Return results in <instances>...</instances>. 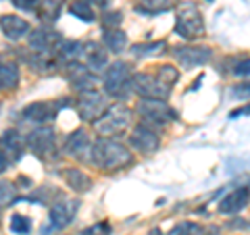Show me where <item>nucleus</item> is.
<instances>
[{
  "label": "nucleus",
  "mask_w": 250,
  "mask_h": 235,
  "mask_svg": "<svg viewBox=\"0 0 250 235\" xmlns=\"http://www.w3.org/2000/svg\"><path fill=\"white\" fill-rule=\"evenodd\" d=\"M250 113V106H246V108H238V111H233L231 113V119H233V117H238V115H248Z\"/></svg>",
  "instance_id": "35"
},
{
  "label": "nucleus",
  "mask_w": 250,
  "mask_h": 235,
  "mask_svg": "<svg viewBox=\"0 0 250 235\" xmlns=\"http://www.w3.org/2000/svg\"><path fill=\"white\" fill-rule=\"evenodd\" d=\"M0 29H2V34L9 40L17 42L29 34V23L25 19H21L19 15H2L0 17Z\"/></svg>",
  "instance_id": "16"
},
{
  "label": "nucleus",
  "mask_w": 250,
  "mask_h": 235,
  "mask_svg": "<svg viewBox=\"0 0 250 235\" xmlns=\"http://www.w3.org/2000/svg\"><path fill=\"white\" fill-rule=\"evenodd\" d=\"M0 146L4 148L6 156H11L13 160H19L23 156V152H25L27 142H25V137L19 136L15 129H6L2 136H0Z\"/></svg>",
  "instance_id": "19"
},
{
  "label": "nucleus",
  "mask_w": 250,
  "mask_h": 235,
  "mask_svg": "<svg viewBox=\"0 0 250 235\" xmlns=\"http://www.w3.org/2000/svg\"><path fill=\"white\" fill-rule=\"evenodd\" d=\"M17 198H19L17 187H15L11 181H0V208L15 204Z\"/></svg>",
  "instance_id": "27"
},
{
  "label": "nucleus",
  "mask_w": 250,
  "mask_h": 235,
  "mask_svg": "<svg viewBox=\"0 0 250 235\" xmlns=\"http://www.w3.org/2000/svg\"><path fill=\"white\" fill-rule=\"evenodd\" d=\"M27 142V148L36 156H40V158H52L54 152H57V136H54V129L52 127H38L34 131L27 133L25 137Z\"/></svg>",
  "instance_id": "9"
},
{
  "label": "nucleus",
  "mask_w": 250,
  "mask_h": 235,
  "mask_svg": "<svg viewBox=\"0 0 250 235\" xmlns=\"http://www.w3.org/2000/svg\"><path fill=\"white\" fill-rule=\"evenodd\" d=\"M54 54H57V59L62 60L65 65H71V62H77L80 57H83V44L73 42V40H59Z\"/></svg>",
  "instance_id": "21"
},
{
  "label": "nucleus",
  "mask_w": 250,
  "mask_h": 235,
  "mask_svg": "<svg viewBox=\"0 0 250 235\" xmlns=\"http://www.w3.org/2000/svg\"><path fill=\"white\" fill-rule=\"evenodd\" d=\"M6 167H9V156H6L4 150H0V173H4Z\"/></svg>",
  "instance_id": "34"
},
{
  "label": "nucleus",
  "mask_w": 250,
  "mask_h": 235,
  "mask_svg": "<svg viewBox=\"0 0 250 235\" xmlns=\"http://www.w3.org/2000/svg\"><path fill=\"white\" fill-rule=\"evenodd\" d=\"M119 25H121V13L119 11L104 13V29H119Z\"/></svg>",
  "instance_id": "31"
},
{
  "label": "nucleus",
  "mask_w": 250,
  "mask_h": 235,
  "mask_svg": "<svg viewBox=\"0 0 250 235\" xmlns=\"http://www.w3.org/2000/svg\"><path fill=\"white\" fill-rule=\"evenodd\" d=\"M163 50H167L165 42H148V44H136L131 46V52L136 57H150V54H163Z\"/></svg>",
  "instance_id": "25"
},
{
  "label": "nucleus",
  "mask_w": 250,
  "mask_h": 235,
  "mask_svg": "<svg viewBox=\"0 0 250 235\" xmlns=\"http://www.w3.org/2000/svg\"><path fill=\"white\" fill-rule=\"evenodd\" d=\"M233 75H238V77H248V75H250V59H244L242 62H238V65L233 67Z\"/></svg>",
  "instance_id": "33"
},
{
  "label": "nucleus",
  "mask_w": 250,
  "mask_h": 235,
  "mask_svg": "<svg viewBox=\"0 0 250 235\" xmlns=\"http://www.w3.org/2000/svg\"><path fill=\"white\" fill-rule=\"evenodd\" d=\"M13 6H17L19 11H38L42 0H11Z\"/></svg>",
  "instance_id": "32"
},
{
  "label": "nucleus",
  "mask_w": 250,
  "mask_h": 235,
  "mask_svg": "<svg viewBox=\"0 0 250 235\" xmlns=\"http://www.w3.org/2000/svg\"><path fill=\"white\" fill-rule=\"evenodd\" d=\"M175 34L184 40H200L207 34V25L202 19V13L192 0L177 4V17H175Z\"/></svg>",
  "instance_id": "2"
},
{
  "label": "nucleus",
  "mask_w": 250,
  "mask_h": 235,
  "mask_svg": "<svg viewBox=\"0 0 250 235\" xmlns=\"http://www.w3.org/2000/svg\"><path fill=\"white\" fill-rule=\"evenodd\" d=\"M40 13L44 15L46 19L52 21L61 13V2H59V0H42V2H40Z\"/></svg>",
  "instance_id": "29"
},
{
  "label": "nucleus",
  "mask_w": 250,
  "mask_h": 235,
  "mask_svg": "<svg viewBox=\"0 0 250 235\" xmlns=\"http://www.w3.org/2000/svg\"><path fill=\"white\" fill-rule=\"evenodd\" d=\"M0 223H2V208H0Z\"/></svg>",
  "instance_id": "38"
},
{
  "label": "nucleus",
  "mask_w": 250,
  "mask_h": 235,
  "mask_svg": "<svg viewBox=\"0 0 250 235\" xmlns=\"http://www.w3.org/2000/svg\"><path fill=\"white\" fill-rule=\"evenodd\" d=\"M104 46L108 50H111L113 54H119L125 50V46H127V36L123 34L121 29H104Z\"/></svg>",
  "instance_id": "23"
},
{
  "label": "nucleus",
  "mask_w": 250,
  "mask_h": 235,
  "mask_svg": "<svg viewBox=\"0 0 250 235\" xmlns=\"http://www.w3.org/2000/svg\"><path fill=\"white\" fill-rule=\"evenodd\" d=\"M177 0H140V4H136V13L142 15H159L165 13L169 9H173Z\"/></svg>",
  "instance_id": "22"
},
{
  "label": "nucleus",
  "mask_w": 250,
  "mask_h": 235,
  "mask_svg": "<svg viewBox=\"0 0 250 235\" xmlns=\"http://www.w3.org/2000/svg\"><path fill=\"white\" fill-rule=\"evenodd\" d=\"M61 108V104H52V102H31L29 106L23 108V119L31 121V123H48L52 121L54 113Z\"/></svg>",
  "instance_id": "15"
},
{
  "label": "nucleus",
  "mask_w": 250,
  "mask_h": 235,
  "mask_svg": "<svg viewBox=\"0 0 250 235\" xmlns=\"http://www.w3.org/2000/svg\"><path fill=\"white\" fill-rule=\"evenodd\" d=\"M167 235H207V229L198 223H190V221H184L175 225Z\"/></svg>",
  "instance_id": "26"
},
{
  "label": "nucleus",
  "mask_w": 250,
  "mask_h": 235,
  "mask_svg": "<svg viewBox=\"0 0 250 235\" xmlns=\"http://www.w3.org/2000/svg\"><path fill=\"white\" fill-rule=\"evenodd\" d=\"M136 113L142 117V123L150 125V127H163V125H167V123L177 119L175 108L169 106L165 100L140 98V102L136 106Z\"/></svg>",
  "instance_id": "5"
},
{
  "label": "nucleus",
  "mask_w": 250,
  "mask_h": 235,
  "mask_svg": "<svg viewBox=\"0 0 250 235\" xmlns=\"http://www.w3.org/2000/svg\"><path fill=\"white\" fill-rule=\"evenodd\" d=\"M131 90L140 98L148 100H167L171 94V85H167L159 75L152 73H134L131 77Z\"/></svg>",
  "instance_id": "6"
},
{
  "label": "nucleus",
  "mask_w": 250,
  "mask_h": 235,
  "mask_svg": "<svg viewBox=\"0 0 250 235\" xmlns=\"http://www.w3.org/2000/svg\"><path fill=\"white\" fill-rule=\"evenodd\" d=\"M92 148H94V144L90 139V133L85 129H75V131L69 133V137L65 139L62 152L75 160L92 162Z\"/></svg>",
  "instance_id": "10"
},
{
  "label": "nucleus",
  "mask_w": 250,
  "mask_h": 235,
  "mask_svg": "<svg viewBox=\"0 0 250 235\" xmlns=\"http://www.w3.org/2000/svg\"><path fill=\"white\" fill-rule=\"evenodd\" d=\"M131 67L123 60H115L106 67V71L103 75V88L106 96H113L117 100H125L129 96L131 90Z\"/></svg>",
  "instance_id": "3"
},
{
  "label": "nucleus",
  "mask_w": 250,
  "mask_h": 235,
  "mask_svg": "<svg viewBox=\"0 0 250 235\" xmlns=\"http://www.w3.org/2000/svg\"><path fill=\"white\" fill-rule=\"evenodd\" d=\"M129 144L140 154H152V152L159 150L161 137H159V133H156L154 127H150V125H146V123H140L134 127V131H131Z\"/></svg>",
  "instance_id": "11"
},
{
  "label": "nucleus",
  "mask_w": 250,
  "mask_h": 235,
  "mask_svg": "<svg viewBox=\"0 0 250 235\" xmlns=\"http://www.w3.org/2000/svg\"><path fill=\"white\" fill-rule=\"evenodd\" d=\"M62 179H65V183L77 194H85V192H90V187H92V179L85 175L82 169H75V167H69L62 171Z\"/></svg>",
  "instance_id": "20"
},
{
  "label": "nucleus",
  "mask_w": 250,
  "mask_h": 235,
  "mask_svg": "<svg viewBox=\"0 0 250 235\" xmlns=\"http://www.w3.org/2000/svg\"><path fill=\"white\" fill-rule=\"evenodd\" d=\"M69 11H71V15H75L77 19H82L83 23H94V21H96V15H94L92 4L82 2V0H75V2H71Z\"/></svg>",
  "instance_id": "24"
},
{
  "label": "nucleus",
  "mask_w": 250,
  "mask_h": 235,
  "mask_svg": "<svg viewBox=\"0 0 250 235\" xmlns=\"http://www.w3.org/2000/svg\"><path fill=\"white\" fill-rule=\"evenodd\" d=\"M59 40L61 38L57 34H52V31H48V29H42V27L34 29L27 38L29 48L34 52H40V54H52L54 50H57Z\"/></svg>",
  "instance_id": "13"
},
{
  "label": "nucleus",
  "mask_w": 250,
  "mask_h": 235,
  "mask_svg": "<svg viewBox=\"0 0 250 235\" xmlns=\"http://www.w3.org/2000/svg\"><path fill=\"white\" fill-rule=\"evenodd\" d=\"M19 65L9 57L0 54V90H15L19 85Z\"/></svg>",
  "instance_id": "18"
},
{
  "label": "nucleus",
  "mask_w": 250,
  "mask_h": 235,
  "mask_svg": "<svg viewBox=\"0 0 250 235\" xmlns=\"http://www.w3.org/2000/svg\"><path fill=\"white\" fill-rule=\"evenodd\" d=\"M148 235H163V231H161V229H152V231L148 233Z\"/></svg>",
  "instance_id": "37"
},
{
  "label": "nucleus",
  "mask_w": 250,
  "mask_h": 235,
  "mask_svg": "<svg viewBox=\"0 0 250 235\" xmlns=\"http://www.w3.org/2000/svg\"><path fill=\"white\" fill-rule=\"evenodd\" d=\"M11 231L13 233H19V235H27L31 231L29 218L23 216V215H13L11 216Z\"/></svg>",
  "instance_id": "28"
},
{
  "label": "nucleus",
  "mask_w": 250,
  "mask_h": 235,
  "mask_svg": "<svg viewBox=\"0 0 250 235\" xmlns=\"http://www.w3.org/2000/svg\"><path fill=\"white\" fill-rule=\"evenodd\" d=\"M134 162V154L125 144L111 137H98L92 148V164L103 171H121Z\"/></svg>",
  "instance_id": "1"
},
{
  "label": "nucleus",
  "mask_w": 250,
  "mask_h": 235,
  "mask_svg": "<svg viewBox=\"0 0 250 235\" xmlns=\"http://www.w3.org/2000/svg\"><path fill=\"white\" fill-rule=\"evenodd\" d=\"M82 2H88V4H96V6H104L108 0H82Z\"/></svg>",
  "instance_id": "36"
},
{
  "label": "nucleus",
  "mask_w": 250,
  "mask_h": 235,
  "mask_svg": "<svg viewBox=\"0 0 250 235\" xmlns=\"http://www.w3.org/2000/svg\"><path fill=\"white\" fill-rule=\"evenodd\" d=\"M156 75H159L167 85H173L179 79V71H177L173 65H163V67H159V73H156Z\"/></svg>",
  "instance_id": "30"
},
{
  "label": "nucleus",
  "mask_w": 250,
  "mask_h": 235,
  "mask_svg": "<svg viewBox=\"0 0 250 235\" xmlns=\"http://www.w3.org/2000/svg\"><path fill=\"white\" fill-rule=\"evenodd\" d=\"M131 111L125 104L117 102L111 104L106 108V113L92 123V129L98 133L100 137H113V136H119L125 129L131 125Z\"/></svg>",
  "instance_id": "4"
},
{
  "label": "nucleus",
  "mask_w": 250,
  "mask_h": 235,
  "mask_svg": "<svg viewBox=\"0 0 250 235\" xmlns=\"http://www.w3.org/2000/svg\"><path fill=\"white\" fill-rule=\"evenodd\" d=\"M248 202H250L248 187H236V190L229 192L221 202H219V213L221 215H236L248 206Z\"/></svg>",
  "instance_id": "14"
},
{
  "label": "nucleus",
  "mask_w": 250,
  "mask_h": 235,
  "mask_svg": "<svg viewBox=\"0 0 250 235\" xmlns=\"http://www.w3.org/2000/svg\"><path fill=\"white\" fill-rule=\"evenodd\" d=\"M106 108H108V102H106L104 92L90 90V92L80 94V100H77V113H80V117L83 121L94 123L106 113Z\"/></svg>",
  "instance_id": "8"
},
{
  "label": "nucleus",
  "mask_w": 250,
  "mask_h": 235,
  "mask_svg": "<svg viewBox=\"0 0 250 235\" xmlns=\"http://www.w3.org/2000/svg\"><path fill=\"white\" fill-rule=\"evenodd\" d=\"M80 210V200H73V198H62L59 196L54 200V204L50 206V223H48V229L52 231H62L65 227H69L73 223V218Z\"/></svg>",
  "instance_id": "7"
},
{
  "label": "nucleus",
  "mask_w": 250,
  "mask_h": 235,
  "mask_svg": "<svg viewBox=\"0 0 250 235\" xmlns=\"http://www.w3.org/2000/svg\"><path fill=\"white\" fill-rule=\"evenodd\" d=\"M83 59H85V67L92 73L106 71V67H108V52L100 44H94V42L83 44Z\"/></svg>",
  "instance_id": "17"
},
{
  "label": "nucleus",
  "mask_w": 250,
  "mask_h": 235,
  "mask_svg": "<svg viewBox=\"0 0 250 235\" xmlns=\"http://www.w3.org/2000/svg\"><path fill=\"white\" fill-rule=\"evenodd\" d=\"M210 54H213V50L207 48V46H179V48L173 50V59L184 69H192L208 62Z\"/></svg>",
  "instance_id": "12"
}]
</instances>
